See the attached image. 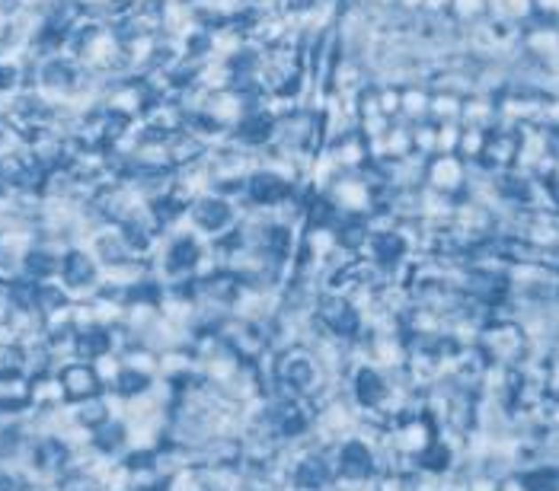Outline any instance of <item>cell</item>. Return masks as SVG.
I'll return each instance as SVG.
<instances>
[{"mask_svg":"<svg viewBox=\"0 0 559 491\" xmlns=\"http://www.w3.org/2000/svg\"><path fill=\"white\" fill-rule=\"evenodd\" d=\"M185 217L192 221V227L199 233H208V237H221V233L233 230L240 223V207L233 199L221 195V191H205L199 199L189 201V211Z\"/></svg>","mask_w":559,"mask_h":491,"instance_id":"6da1fadb","label":"cell"},{"mask_svg":"<svg viewBox=\"0 0 559 491\" xmlns=\"http://www.w3.org/2000/svg\"><path fill=\"white\" fill-rule=\"evenodd\" d=\"M329 201L342 217H371L374 214L377 189L361 173H335L327 185Z\"/></svg>","mask_w":559,"mask_h":491,"instance_id":"7a4b0ae2","label":"cell"},{"mask_svg":"<svg viewBox=\"0 0 559 491\" xmlns=\"http://www.w3.org/2000/svg\"><path fill=\"white\" fill-rule=\"evenodd\" d=\"M425 189L454 199L467 189V163L457 153H435L425 160Z\"/></svg>","mask_w":559,"mask_h":491,"instance_id":"3957f363","label":"cell"},{"mask_svg":"<svg viewBox=\"0 0 559 491\" xmlns=\"http://www.w3.org/2000/svg\"><path fill=\"white\" fill-rule=\"evenodd\" d=\"M431 109V87L422 83V80H409L399 87V119L403 121H422L429 119Z\"/></svg>","mask_w":559,"mask_h":491,"instance_id":"277c9868","label":"cell"},{"mask_svg":"<svg viewBox=\"0 0 559 491\" xmlns=\"http://www.w3.org/2000/svg\"><path fill=\"white\" fill-rule=\"evenodd\" d=\"M524 45L531 55H537L540 61H550L553 55H559V29L550 23L531 26L524 35Z\"/></svg>","mask_w":559,"mask_h":491,"instance_id":"5b68a950","label":"cell"},{"mask_svg":"<svg viewBox=\"0 0 559 491\" xmlns=\"http://www.w3.org/2000/svg\"><path fill=\"white\" fill-rule=\"evenodd\" d=\"M486 137H489V128L463 125L461 144H457V157H461L463 163H479V160H483V151H486Z\"/></svg>","mask_w":559,"mask_h":491,"instance_id":"8992f818","label":"cell"},{"mask_svg":"<svg viewBox=\"0 0 559 491\" xmlns=\"http://www.w3.org/2000/svg\"><path fill=\"white\" fill-rule=\"evenodd\" d=\"M463 115V96L457 93H441V90H431V121H461Z\"/></svg>","mask_w":559,"mask_h":491,"instance_id":"52a82bcc","label":"cell"},{"mask_svg":"<svg viewBox=\"0 0 559 491\" xmlns=\"http://www.w3.org/2000/svg\"><path fill=\"white\" fill-rule=\"evenodd\" d=\"M339 469L349 479H361L365 472H371V453H367V447L355 444V440L345 444L342 453H339Z\"/></svg>","mask_w":559,"mask_h":491,"instance_id":"ba28073f","label":"cell"},{"mask_svg":"<svg viewBox=\"0 0 559 491\" xmlns=\"http://www.w3.org/2000/svg\"><path fill=\"white\" fill-rule=\"evenodd\" d=\"M413 153L422 160L438 153V121L431 119L413 121Z\"/></svg>","mask_w":559,"mask_h":491,"instance_id":"9c48e42d","label":"cell"},{"mask_svg":"<svg viewBox=\"0 0 559 491\" xmlns=\"http://www.w3.org/2000/svg\"><path fill=\"white\" fill-rule=\"evenodd\" d=\"M451 19L461 26H476L489 19V0H451Z\"/></svg>","mask_w":559,"mask_h":491,"instance_id":"30bf717a","label":"cell"},{"mask_svg":"<svg viewBox=\"0 0 559 491\" xmlns=\"http://www.w3.org/2000/svg\"><path fill=\"white\" fill-rule=\"evenodd\" d=\"M374 96H377V109H381L383 119H399V87L397 83H383L377 80L374 83Z\"/></svg>","mask_w":559,"mask_h":491,"instance_id":"8fae6325","label":"cell"},{"mask_svg":"<svg viewBox=\"0 0 559 491\" xmlns=\"http://www.w3.org/2000/svg\"><path fill=\"white\" fill-rule=\"evenodd\" d=\"M20 83V67L13 61H4L0 58V93H10V90Z\"/></svg>","mask_w":559,"mask_h":491,"instance_id":"7c38bea8","label":"cell"},{"mask_svg":"<svg viewBox=\"0 0 559 491\" xmlns=\"http://www.w3.org/2000/svg\"><path fill=\"white\" fill-rule=\"evenodd\" d=\"M422 16H429V19H451V0H425Z\"/></svg>","mask_w":559,"mask_h":491,"instance_id":"4fadbf2b","label":"cell"},{"mask_svg":"<svg viewBox=\"0 0 559 491\" xmlns=\"http://www.w3.org/2000/svg\"><path fill=\"white\" fill-rule=\"evenodd\" d=\"M422 7H425V0H397V10L406 19H415V16H422Z\"/></svg>","mask_w":559,"mask_h":491,"instance_id":"5bb4252c","label":"cell"},{"mask_svg":"<svg viewBox=\"0 0 559 491\" xmlns=\"http://www.w3.org/2000/svg\"><path fill=\"white\" fill-rule=\"evenodd\" d=\"M534 13L547 19H559V0H534Z\"/></svg>","mask_w":559,"mask_h":491,"instance_id":"9a60e30c","label":"cell"}]
</instances>
